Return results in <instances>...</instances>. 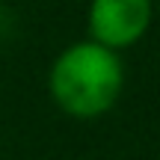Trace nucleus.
I'll return each mask as SVG.
<instances>
[{"instance_id": "obj_2", "label": "nucleus", "mask_w": 160, "mask_h": 160, "mask_svg": "<svg viewBox=\"0 0 160 160\" xmlns=\"http://www.w3.org/2000/svg\"><path fill=\"white\" fill-rule=\"evenodd\" d=\"M148 21L151 0H92L89 6V33L107 51L133 45L148 30Z\"/></svg>"}, {"instance_id": "obj_1", "label": "nucleus", "mask_w": 160, "mask_h": 160, "mask_svg": "<svg viewBox=\"0 0 160 160\" xmlns=\"http://www.w3.org/2000/svg\"><path fill=\"white\" fill-rule=\"evenodd\" d=\"M122 89V62L113 51L80 42L59 53L51 71L53 101L71 116H98L113 107Z\"/></svg>"}]
</instances>
